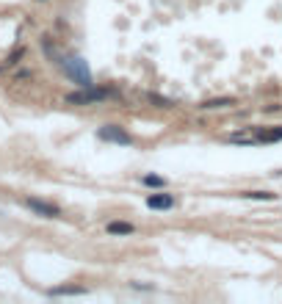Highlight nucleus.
Wrapping results in <instances>:
<instances>
[{
    "label": "nucleus",
    "mask_w": 282,
    "mask_h": 304,
    "mask_svg": "<svg viewBox=\"0 0 282 304\" xmlns=\"http://www.w3.org/2000/svg\"><path fill=\"white\" fill-rule=\"evenodd\" d=\"M64 72H67L69 80H75L77 86H83V89H89V86H94L92 80V72H89V67H86V61L83 58H77V56H69V58H64L61 56L58 61H56Z\"/></svg>",
    "instance_id": "f257e3e1"
},
{
    "label": "nucleus",
    "mask_w": 282,
    "mask_h": 304,
    "mask_svg": "<svg viewBox=\"0 0 282 304\" xmlns=\"http://www.w3.org/2000/svg\"><path fill=\"white\" fill-rule=\"evenodd\" d=\"M108 97H116L113 89H83V92H75V94H67V102L72 105H92V102H103Z\"/></svg>",
    "instance_id": "f03ea898"
},
{
    "label": "nucleus",
    "mask_w": 282,
    "mask_h": 304,
    "mask_svg": "<svg viewBox=\"0 0 282 304\" xmlns=\"http://www.w3.org/2000/svg\"><path fill=\"white\" fill-rule=\"evenodd\" d=\"M25 205H28V208H31V210L36 213V216H44V219H58V216H61V210L56 208V205L42 202V199H36V196H28V199H25Z\"/></svg>",
    "instance_id": "7ed1b4c3"
},
{
    "label": "nucleus",
    "mask_w": 282,
    "mask_h": 304,
    "mask_svg": "<svg viewBox=\"0 0 282 304\" xmlns=\"http://www.w3.org/2000/svg\"><path fill=\"white\" fill-rule=\"evenodd\" d=\"M97 135L103 138V141H113V144H130V135L128 133H122L116 125H105L97 130Z\"/></svg>",
    "instance_id": "20e7f679"
},
{
    "label": "nucleus",
    "mask_w": 282,
    "mask_h": 304,
    "mask_svg": "<svg viewBox=\"0 0 282 304\" xmlns=\"http://www.w3.org/2000/svg\"><path fill=\"white\" fill-rule=\"evenodd\" d=\"M147 208H152V210H169V208H174V196L171 194H150L147 196Z\"/></svg>",
    "instance_id": "39448f33"
},
{
    "label": "nucleus",
    "mask_w": 282,
    "mask_h": 304,
    "mask_svg": "<svg viewBox=\"0 0 282 304\" xmlns=\"http://www.w3.org/2000/svg\"><path fill=\"white\" fill-rule=\"evenodd\" d=\"M133 224H130V221H108V232H111V235H130V232H133Z\"/></svg>",
    "instance_id": "423d86ee"
},
{
    "label": "nucleus",
    "mask_w": 282,
    "mask_h": 304,
    "mask_svg": "<svg viewBox=\"0 0 282 304\" xmlns=\"http://www.w3.org/2000/svg\"><path fill=\"white\" fill-rule=\"evenodd\" d=\"M227 105H235V97H219V100H205L199 108L210 111V108H227Z\"/></svg>",
    "instance_id": "0eeeda50"
},
{
    "label": "nucleus",
    "mask_w": 282,
    "mask_h": 304,
    "mask_svg": "<svg viewBox=\"0 0 282 304\" xmlns=\"http://www.w3.org/2000/svg\"><path fill=\"white\" fill-rule=\"evenodd\" d=\"M255 138H257V144H271V141H280V138H282V127H277V130H271V133H257Z\"/></svg>",
    "instance_id": "6e6552de"
},
{
    "label": "nucleus",
    "mask_w": 282,
    "mask_h": 304,
    "mask_svg": "<svg viewBox=\"0 0 282 304\" xmlns=\"http://www.w3.org/2000/svg\"><path fill=\"white\" fill-rule=\"evenodd\" d=\"M83 287H53L50 296H83Z\"/></svg>",
    "instance_id": "1a4fd4ad"
},
{
    "label": "nucleus",
    "mask_w": 282,
    "mask_h": 304,
    "mask_svg": "<svg viewBox=\"0 0 282 304\" xmlns=\"http://www.w3.org/2000/svg\"><path fill=\"white\" fill-rule=\"evenodd\" d=\"M241 196H246V199H265V202L274 199V194H268V191H246V194H241Z\"/></svg>",
    "instance_id": "9d476101"
},
{
    "label": "nucleus",
    "mask_w": 282,
    "mask_h": 304,
    "mask_svg": "<svg viewBox=\"0 0 282 304\" xmlns=\"http://www.w3.org/2000/svg\"><path fill=\"white\" fill-rule=\"evenodd\" d=\"M144 186H150V188H163V186H166V180L158 177V174H147V177H144Z\"/></svg>",
    "instance_id": "9b49d317"
},
{
    "label": "nucleus",
    "mask_w": 282,
    "mask_h": 304,
    "mask_svg": "<svg viewBox=\"0 0 282 304\" xmlns=\"http://www.w3.org/2000/svg\"><path fill=\"white\" fill-rule=\"evenodd\" d=\"M150 102H158V108H171V102L163 100V97H158V94H150Z\"/></svg>",
    "instance_id": "f8f14e48"
}]
</instances>
